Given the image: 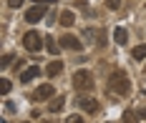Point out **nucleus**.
Wrapping results in <instances>:
<instances>
[{
    "instance_id": "obj_13",
    "label": "nucleus",
    "mask_w": 146,
    "mask_h": 123,
    "mask_svg": "<svg viewBox=\"0 0 146 123\" xmlns=\"http://www.w3.org/2000/svg\"><path fill=\"white\" fill-rule=\"evenodd\" d=\"M45 50H48L50 55H58V43H56L53 38H45Z\"/></svg>"
},
{
    "instance_id": "obj_15",
    "label": "nucleus",
    "mask_w": 146,
    "mask_h": 123,
    "mask_svg": "<svg viewBox=\"0 0 146 123\" xmlns=\"http://www.w3.org/2000/svg\"><path fill=\"white\" fill-rule=\"evenodd\" d=\"M121 123H136V113H133V111H126V113L121 116Z\"/></svg>"
},
{
    "instance_id": "obj_12",
    "label": "nucleus",
    "mask_w": 146,
    "mask_h": 123,
    "mask_svg": "<svg viewBox=\"0 0 146 123\" xmlns=\"http://www.w3.org/2000/svg\"><path fill=\"white\" fill-rule=\"evenodd\" d=\"M63 106H66V98L58 95V98H53V103L48 106V111H50V113H58V111H63Z\"/></svg>"
},
{
    "instance_id": "obj_18",
    "label": "nucleus",
    "mask_w": 146,
    "mask_h": 123,
    "mask_svg": "<svg viewBox=\"0 0 146 123\" xmlns=\"http://www.w3.org/2000/svg\"><path fill=\"white\" fill-rule=\"evenodd\" d=\"M106 5H108V10H118L121 0H106Z\"/></svg>"
},
{
    "instance_id": "obj_7",
    "label": "nucleus",
    "mask_w": 146,
    "mask_h": 123,
    "mask_svg": "<svg viewBox=\"0 0 146 123\" xmlns=\"http://www.w3.org/2000/svg\"><path fill=\"white\" fill-rule=\"evenodd\" d=\"M60 45L63 48H68V50H81V38H76V35H63L60 38Z\"/></svg>"
},
{
    "instance_id": "obj_17",
    "label": "nucleus",
    "mask_w": 146,
    "mask_h": 123,
    "mask_svg": "<svg viewBox=\"0 0 146 123\" xmlns=\"http://www.w3.org/2000/svg\"><path fill=\"white\" fill-rule=\"evenodd\" d=\"M10 63H13V55H10V53H5V55H3V63H0V68L5 70V68H8Z\"/></svg>"
},
{
    "instance_id": "obj_1",
    "label": "nucleus",
    "mask_w": 146,
    "mask_h": 123,
    "mask_svg": "<svg viewBox=\"0 0 146 123\" xmlns=\"http://www.w3.org/2000/svg\"><path fill=\"white\" fill-rule=\"evenodd\" d=\"M108 91L116 93V95H126V93L131 91L129 76H126L123 70H116V73H111V78H108Z\"/></svg>"
},
{
    "instance_id": "obj_11",
    "label": "nucleus",
    "mask_w": 146,
    "mask_h": 123,
    "mask_svg": "<svg viewBox=\"0 0 146 123\" xmlns=\"http://www.w3.org/2000/svg\"><path fill=\"white\" fill-rule=\"evenodd\" d=\"M73 23H76V15H73L71 10H63V13H60V25H66V28H71Z\"/></svg>"
},
{
    "instance_id": "obj_4",
    "label": "nucleus",
    "mask_w": 146,
    "mask_h": 123,
    "mask_svg": "<svg viewBox=\"0 0 146 123\" xmlns=\"http://www.w3.org/2000/svg\"><path fill=\"white\" fill-rule=\"evenodd\" d=\"M76 103H78L81 111H86V113H96L98 111V101L91 98V95H76Z\"/></svg>"
},
{
    "instance_id": "obj_3",
    "label": "nucleus",
    "mask_w": 146,
    "mask_h": 123,
    "mask_svg": "<svg viewBox=\"0 0 146 123\" xmlns=\"http://www.w3.org/2000/svg\"><path fill=\"white\" fill-rule=\"evenodd\" d=\"M43 43H45V38H43L38 30H28L25 35H23V48H25V50H30V53L43 50Z\"/></svg>"
},
{
    "instance_id": "obj_2",
    "label": "nucleus",
    "mask_w": 146,
    "mask_h": 123,
    "mask_svg": "<svg viewBox=\"0 0 146 123\" xmlns=\"http://www.w3.org/2000/svg\"><path fill=\"white\" fill-rule=\"evenodd\" d=\"M93 86H96V80H93V73L91 70H76L73 73V88L78 93H88Z\"/></svg>"
},
{
    "instance_id": "obj_16",
    "label": "nucleus",
    "mask_w": 146,
    "mask_h": 123,
    "mask_svg": "<svg viewBox=\"0 0 146 123\" xmlns=\"http://www.w3.org/2000/svg\"><path fill=\"white\" fill-rule=\"evenodd\" d=\"M0 93H3V95H8V93H10V80H5V78L0 80Z\"/></svg>"
},
{
    "instance_id": "obj_21",
    "label": "nucleus",
    "mask_w": 146,
    "mask_h": 123,
    "mask_svg": "<svg viewBox=\"0 0 146 123\" xmlns=\"http://www.w3.org/2000/svg\"><path fill=\"white\" fill-rule=\"evenodd\" d=\"M35 5H45V3H56V0H33Z\"/></svg>"
},
{
    "instance_id": "obj_8",
    "label": "nucleus",
    "mask_w": 146,
    "mask_h": 123,
    "mask_svg": "<svg viewBox=\"0 0 146 123\" xmlns=\"http://www.w3.org/2000/svg\"><path fill=\"white\" fill-rule=\"evenodd\" d=\"M38 76H40V68H38V65H28V68L20 73V80H23V83H30L33 78H38Z\"/></svg>"
},
{
    "instance_id": "obj_10",
    "label": "nucleus",
    "mask_w": 146,
    "mask_h": 123,
    "mask_svg": "<svg viewBox=\"0 0 146 123\" xmlns=\"http://www.w3.org/2000/svg\"><path fill=\"white\" fill-rule=\"evenodd\" d=\"M60 70H63V63H60V61H53L50 65H48V68H45V73H48L50 78H56V76L60 73Z\"/></svg>"
},
{
    "instance_id": "obj_5",
    "label": "nucleus",
    "mask_w": 146,
    "mask_h": 123,
    "mask_svg": "<svg viewBox=\"0 0 146 123\" xmlns=\"http://www.w3.org/2000/svg\"><path fill=\"white\" fill-rule=\"evenodd\" d=\"M45 13H48L45 5H33L28 13H25V20H28V23H38V20H43V18H45Z\"/></svg>"
},
{
    "instance_id": "obj_6",
    "label": "nucleus",
    "mask_w": 146,
    "mask_h": 123,
    "mask_svg": "<svg viewBox=\"0 0 146 123\" xmlns=\"http://www.w3.org/2000/svg\"><path fill=\"white\" fill-rule=\"evenodd\" d=\"M53 93H56V88L50 83H43V86H38V91L33 93V101H48V98H53Z\"/></svg>"
},
{
    "instance_id": "obj_9",
    "label": "nucleus",
    "mask_w": 146,
    "mask_h": 123,
    "mask_svg": "<svg viewBox=\"0 0 146 123\" xmlns=\"http://www.w3.org/2000/svg\"><path fill=\"white\" fill-rule=\"evenodd\" d=\"M113 40H116L118 45H123V43L129 40V30H126V28H116V30H113Z\"/></svg>"
},
{
    "instance_id": "obj_19",
    "label": "nucleus",
    "mask_w": 146,
    "mask_h": 123,
    "mask_svg": "<svg viewBox=\"0 0 146 123\" xmlns=\"http://www.w3.org/2000/svg\"><path fill=\"white\" fill-rule=\"evenodd\" d=\"M66 123H86V121H83V118H81V116L76 113V116H71V118H68V121H66Z\"/></svg>"
},
{
    "instance_id": "obj_14",
    "label": "nucleus",
    "mask_w": 146,
    "mask_h": 123,
    "mask_svg": "<svg viewBox=\"0 0 146 123\" xmlns=\"http://www.w3.org/2000/svg\"><path fill=\"white\" fill-rule=\"evenodd\" d=\"M131 55L136 58V61H144V58H146V45H136Z\"/></svg>"
},
{
    "instance_id": "obj_20",
    "label": "nucleus",
    "mask_w": 146,
    "mask_h": 123,
    "mask_svg": "<svg viewBox=\"0 0 146 123\" xmlns=\"http://www.w3.org/2000/svg\"><path fill=\"white\" fill-rule=\"evenodd\" d=\"M8 5H10V8H20V5H23V0H8Z\"/></svg>"
},
{
    "instance_id": "obj_22",
    "label": "nucleus",
    "mask_w": 146,
    "mask_h": 123,
    "mask_svg": "<svg viewBox=\"0 0 146 123\" xmlns=\"http://www.w3.org/2000/svg\"><path fill=\"white\" fill-rule=\"evenodd\" d=\"M139 118H144V121H146V108H139Z\"/></svg>"
}]
</instances>
